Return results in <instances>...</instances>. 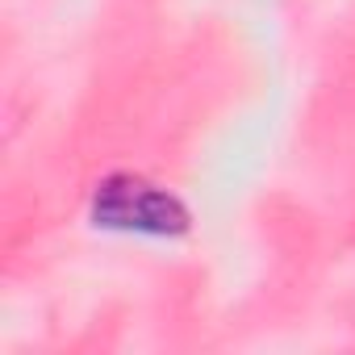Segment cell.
I'll list each match as a JSON object with an SVG mask.
<instances>
[{"mask_svg":"<svg viewBox=\"0 0 355 355\" xmlns=\"http://www.w3.org/2000/svg\"><path fill=\"white\" fill-rule=\"evenodd\" d=\"M96 226L105 230H130V234H184L189 230V209L171 193L134 180V175H113L101 184L96 205H92Z\"/></svg>","mask_w":355,"mask_h":355,"instance_id":"cell-1","label":"cell"}]
</instances>
